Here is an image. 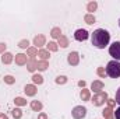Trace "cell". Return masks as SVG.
Listing matches in <instances>:
<instances>
[{"instance_id": "obj_38", "label": "cell", "mask_w": 120, "mask_h": 119, "mask_svg": "<svg viewBox=\"0 0 120 119\" xmlns=\"http://www.w3.org/2000/svg\"><path fill=\"white\" fill-rule=\"evenodd\" d=\"M0 119H8V118H7L6 114H0Z\"/></svg>"}, {"instance_id": "obj_27", "label": "cell", "mask_w": 120, "mask_h": 119, "mask_svg": "<svg viewBox=\"0 0 120 119\" xmlns=\"http://www.w3.org/2000/svg\"><path fill=\"white\" fill-rule=\"evenodd\" d=\"M96 7H98V3L96 1H91V3H88V6H87V10L90 11V14H92L96 10Z\"/></svg>"}, {"instance_id": "obj_15", "label": "cell", "mask_w": 120, "mask_h": 119, "mask_svg": "<svg viewBox=\"0 0 120 119\" xmlns=\"http://www.w3.org/2000/svg\"><path fill=\"white\" fill-rule=\"evenodd\" d=\"M48 67H49L48 60H38V64H36V69H38V70L43 71V70H46Z\"/></svg>"}, {"instance_id": "obj_29", "label": "cell", "mask_w": 120, "mask_h": 119, "mask_svg": "<svg viewBox=\"0 0 120 119\" xmlns=\"http://www.w3.org/2000/svg\"><path fill=\"white\" fill-rule=\"evenodd\" d=\"M96 74H98L99 77L105 79V77H106V70H105V67H98V69H96Z\"/></svg>"}, {"instance_id": "obj_8", "label": "cell", "mask_w": 120, "mask_h": 119, "mask_svg": "<svg viewBox=\"0 0 120 119\" xmlns=\"http://www.w3.org/2000/svg\"><path fill=\"white\" fill-rule=\"evenodd\" d=\"M103 87H105V86H103V83H102L101 80H95V81H94V83L91 84V90H92V91H94L95 94L101 92V91L103 90Z\"/></svg>"}, {"instance_id": "obj_21", "label": "cell", "mask_w": 120, "mask_h": 119, "mask_svg": "<svg viewBox=\"0 0 120 119\" xmlns=\"http://www.w3.org/2000/svg\"><path fill=\"white\" fill-rule=\"evenodd\" d=\"M27 53H28V56L31 59H35V56H38V49L35 46H31V48L27 49Z\"/></svg>"}, {"instance_id": "obj_11", "label": "cell", "mask_w": 120, "mask_h": 119, "mask_svg": "<svg viewBox=\"0 0 120 119\" xmlns=\"http://www.w3.org/2000/svg\"><path fill=\"white\" fill-rule=\"evenodd\" d=\"M45 42H46V39H45V36L43 35H36L35 38H34V45H35V48L38 49V48H41V46H43L45 45Z\"/></svg>"}, {"instance_id": "obj_6", "label": "cell", "mask_w": 120, "mask_h": 119, "mask_svg": "<svg viewBox=\"0 0 120 119\" xmlns=\"http://www.w3.org/2000/svg\"><path fill=\"white\" fill-rule=\"evenodd\" d=\"M67 62L71 66H77L80 63V55H78V52H70L67 55Z\"/></svg>"}, {"instance_id": "obj_1", "label": "cell", "mask_w": 120, "mask_h": 119, "mask_svg": "<svg viewBox=\"0 0 120 119\" xmlns=\"http://www.w3.org/2000/svg\"><path fill=\"white\" fill-rule=\"evenodd\" d=\"M91 41H92V45H94L95 48H98V49H103L106 45H109L110 34H109L106 30L99 28V30H96V31L92 32V38H91Z\"/></svg>"}, {"instance_id": "obj_28", "label": "cell", "mask_w": 120, "mask_h": 119, "mask_svg": "<svg viewBox=\"0 0 120 119\" xmlns=\"http://www.w3.org/2000/svg\"><path fill=\"white\" fill-rule=\"evenodd\" d=\"M18 46L22 48V49H28V48H30V42H28V39H22V41H20V42H18Z\"/></svg>"}, {"instance_id": "obj_3", "label": "cell", "mask_w": 120, "mask_h": 119, "mask_svg": "<svg viewBox=\"0 0 120 119\" xmlns=\"http://www.w3.org/2000/svg\"><path fill=\"white\" fill-rule=\"evenodd\" d=\"M106 101H108V92H105V91H101V92L95 94V95L92 97V99H91V102H92L95 107H101V105H103Z\"/></svg>"}, {"instance_id": "obj_18", "label": "cell", "mask_w": 120, "mask_h": 119, "mask_svg": "<svg viewBox=\"0 0 120 119\" xmlns=\"http://www.w3.org/2000/svg\"><path fill=\"white\" fill-rule=\"evenodd\" d=\"M31 109L35 111V112H39L42 109V102L41 101H32L31 102Z\"/></svg>"}, {"instance_id": "obj_12", "label": "cell", "mask_w": 120, "mask_h": 119, "mask_svg": "<svg viewBox=\"0 0 120 119\" xmlns=\"http://www.w3.org/2000/svg\"><path fill=\"white\" fill-rule=\"evenodd\" d=\"M36 64H38V60L36 59H28V63H27V69L28 71H35L36 70Z\"/></svg>"}, {"instance_id": "obj_25", "label": "cell", "mask_w": 120, "mask_h": 119, "mask_svg": "<svg viewBox=\"0 0 120 119\" xmlns=\"http://www.w3.org/2000/svg\"><path fill=\"white\" fill-rule=\"evenodd\" d=\"M11 115H13V118L14 119H21V116H22V111L18 109V108H15V109L11 111Z\"/></svg>"}, {"instance_id": "obj_39", "label": "cell", "mask_w": 120, "mask_h": 119, "mask_svg": "<svg viewBox=\"0 0 120 119\" xmlns=\"http://www.w3.org/2000/svg\"><path fill=\"white\" fill-rule=\"evenodd\" d=\"M119 25H120V20H119Z\"/></svg>"}, {"instance_id": "obj_23", "label": "cell", "mask_w": 120, "mask_h": 119, "mask_svg": "<svg viewBox=\"0 0 120 119\" xmlns=\"http://www.w3.org/2000/svg\"><path fill=\"white\" fill-rule=\"evenodd\" d=\"M84 21H85V23H87V24H95V16H94V14H90V13H88V14H85V17H84Z\"/></svg>"}, {"instance_id": "obj_5", "label": "cell", "mask_w": 120, "mask_h": 119, "mask_svg": "<svg viewBox=\"0 0 120 119\" xmlns=\"http://www.w3.org/2000/svg\"><path fill=\"white\" fill-rule=\"evenodd\" d=\"M71 115L74 119H84L87 115V108L82 107V105H78V107H74V109L71 111Z\"/></svg>"}, {"instance_id": "obj_22", "label": "cell", "mask_w": 120, "mask_h": 119, "mask_svg": "<svg viewBox=\"0 0 120 119\" xmlns=\"http://www.w3.org/2000/svg\"><path fill=\"white\" fill-rule=\"evenodd\" d=\"M46 48H48V51H49V52H56V51L59 49V45H57L56 42H53V41H52V42H49V44L46 45Z\"/></svg>"}, {"instance_id": "obj_36", "label": "cell", "mask_w": 120, "mask_h": 119, "mask_svg": "<svg viewBox=\"0 0 120 119\" xmlns=\"http://www.w3.org/2000/svg\"><path fill=\"white\" fill-rule=\"evenodd\" d=\"M38 119H48V115L42 112V114H39V116H38Z\"/></svg>"}, {"instance_id": "obj_17", "label": "cell", "mask_w": 120, "mask_h": 119, "mask_svg": "<svg viewBox=\"0 0 120 119\" xmlns=\"http://www.w3.org/2000/svg\"><path fill=\"white\" fill-rule=\"evenodd\" d=\"M102 115H103V118H105V119H115V118H113V109H112V108H109V107L103 109Z\"/></svg>"}, {"instance_id": "obj_32", "label": "cell", "mask_w": 120, "mask_h": 119, "mask_svg": "<svg viewBox=\"0 0 120 119\" xmlns=\"http://www.w3.org/2000/svg\"><path fill=\"white\" fill-rule=\"evenodd\" d=\"M106 102H108V107H109V108H113V107H115V104H116V101H115V99H110V98H108V101H106Z\"/></svg>"}, {"instance_id": "obj_35", "label": "cell", "mask_w": 120, "mask_h": 119, "mask_svg": "<svg viewBox=\"0 0 120 119\" xmlns=\"http://www.w3.org/2000/svg\"><path fill=\"white\" fill-rule=\"evenodd\" d=\"M115 101H116V102L120 105V87H119V90L116 91V98H115Z\"/></svg>"}, {"instance_id": "obj_33", "label": "cell", "mask_w": 120, "mask_h": 119, "mask_svg": "<svg viewBox=\"0 0 120 119\" xmlns=\"http://www.w3.org/2000/svg\"><path fill=\"white\" fill-rule=\"evenodd\" d=\"M6 48H7V45H6L4 42H1V44H0V53H1V55L6 53Z\"/></svg>"}, {"instance_id": "obj_9", "label": "cell", "mask_w": 120, "mask_h": 119, "mask_svg": "<svg viewBox=\"0 0 120 119\" xmlns=\"http://www.w3.org/2000/svg\"><path fill=\"white\" fill-rule=\"evenodd\" d=\"M27 63H28L27 55H24V53H18V55H15V64H18V66H24V64H27Z\"/></svg>"}, {"instance_id": "obj_24", "label": "cell", "mask_w": 120, "mask_h": 119, "mask_svg": "<svg viewBox=\"0 0 120 119\" xmlns=\"http://www.w3.org/2000/svg\"><path fill=\"white\" fill-rule=\"evenodd\" d=\"M32 81H34V84H42L43 83V77L41 76V74H34L32 76Z\"/></svg>"}, {"instance_id": "obj_4", "label": "cell", "mask_w": 120, "mask_h": 119, "mask_svg": "<svg viewBox=\"0 0 120 119\" xmlns=\"http://www.w3.org/2000/svg\"><path fill=\"white\" fill-rule=\"evenodd\" d=\"M109 53H110V56L113 58L115 60H120V41L117 42H113L110 46H109Z\"/></svg>"}, {"instance_id": "obj_7", "label": "cell", "mask_w": 120, "mask_h": 119, "mask_svg": "<svg viewBox=\"0 0 120 119\" xmlns=\"http://www.w3.org/2000/svg\"><path fill=\"white\" fill-rule=\"evenodd\" d=\"M74 38H75L77 41H80V42L87 41V39H88V31L87 30H77L75 34H74Z\"/></svg>"}, {"instance_id": "obj_14", "label": "cell", "mask_w": 120, "mask_h": 119, "mask_svg": "<svg viewBox=\"0 0 120 119\" xmlns=\"http://www.w3.org/2000/svg\"><path fill=\"white\" fill-rule=\"evenodd\" d=\"M1 62H3L4 64H10V63L13 62V55H11L10 52L3 53V56H1Z\"/></svg>"}, {"instance_id": "obj_10", "label": "cell", "mask_w": 120, "mask_h": 119, "mask_svg": "<svg viewBox=\"0 0 120 119\" xmlns=\"http://www.w3.org/2000/svg\"><path fill=\"white\" fill-rule=\"evenodd\" d=\"M24 91H25V94H27L28 97H34V95L38 92V90H36V86H35V84H27L25 88H24Z\"/></svg>"}, {"instance_id": "obj_16", "label": "cell", "mask_w": 120, "mask_h": 119, "mask_svg": "<svg viewBox=\"0 0 120 119\" xmlns=\"http://www.w3.org/2000/svg\"><path fill=\"white\" fill-rule=\"evenodd\" d=\"M80 97H81V99H82V101H90V99H91L90 90L82 88V90H81V92H80Z\"/></svg>"}, {"instance_id": "obj_26", "label": "cell", "mask_w": 120, "mask_h": 119, "mask_svg": "<svg viewBox=\"0 0 120 119\" xmlns=\"http://www.w3.org/2000/svg\"><path fill=\"white\" fill-rule=\"evenodd\" d=\"M14 102H15V105H18V107H24V105H27V99L22 98V97H17V98L14 99Z\"/></svg>"}, {"instance_id": "obj_34", "label": "cell", "mask_w": 120, "mask_h": 119, "mask_svg": "<svg viewBox=\"0 0 120 119\" xmlns=\"http://www.w3.org/2000/svg\"><path fill=\"white\" fill-rule=\"evenodd\" d=\"M113 118H115V119H120V107L115 111V112H113Z\"/></svg>"}, {"instance_id": "obj_2", "label": "cell", "mask_w": 120, "mask_h": 119, "mask_svg": "<svg viewBox=\"0 0 120 119\" xmlns=\"http://www.w3.org/2000/svg\"><path fill=\"white\" fill-rule=\"evenodd\" d=\"M106 76H110L112 79L120 77V62L117 60H110L106 66Z\"/></svg>"}, {"instance_id": "obj_31", "label": "cell", "mask_w": 120, "mask_h": 119, "mask_svg": "<svg viewBox=\"0 0 120 119\" xmlns=\"http://www.w3.org/2000/svg\"><path fill=\"white\" fill-rule=\"evenodd\" d=\"M67 83V77L66 76H59L56 79V84H66Z\"/></svg>"}, {"instance_id": "obj_37", "label": "cell", "mask_w": 120, "mask_h": 119, "mask_svg": "<svg viewBox=\"0 0 120 119\" xmlns=\"http://www.w3.org/2000/svg\"><path fill=\"white\" fill-rule=\"evenodd\" d=\"M78 86H80L81 88H85V81H84V80H81V81H78Z\"/></svg>"}, {"instance_id": "obj_30", "label": "cell", "mask_w": 120, "mask_h": 119, "mask_svg": "<svg viewBox=\"0 0 120 119\" xmlns=\"http://www.w3.org/2000/svg\"><path fill=\"white\" fill-rule=\"evenodd\" d=\"M4 83H7V84H14V83H15V79H14L13 76H4Z\"/></svg>"}, {"instance_id": "obj_13", "label": "cell", "mask_w": 120, "mask_h": 119, "mask_svg": "<svg viewBox=\"0 0 120 119\" xmlns=\"http://www.w3.org/2000/svg\"><path fill=\"white\" fill-rule=\"evenodd\" d=\"M38 56H39L41 60H48L49 56H50V53H49L48 49H41V51H38Z\"/></svg>"}, {"instance_id": "obj_20", "label": "cell", "mask_w": 120, "mask_h": 119, "mask_svg": "<svg viewBox=\"0 0 120 119\" xmlns=\"http://www.w3.org/2000/svg\"><path fill=\"white\" fill-rule=\"evenodd\" d=\"M57 45H60L61 48H67V46H68V39H67L64 35H61L59 39H57Z\"/></svg>"}, {"instance_id": "obj_19", "label": "cell", "mask_w": 120, "mask_h": 119, "mask_svg": "<svg viewBox=\"0 0 120 119\" xmlns=\"http://www.w3.org/2000/svg\"><path fill=\"white\" fill-rule=\"evenodd\" d=\"M50 35H52V38L59 39L60 36H61V30H60L59 27H55V28H52V31H50Z\"/></svg>"}]
</instances>
